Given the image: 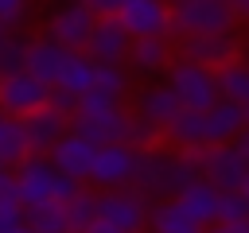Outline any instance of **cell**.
<instances>
[{
    "mask_svg": "<svg viewBox=\"0 0 249 233\" xmlns=\"http://www.w3.org/2000/svg\"><path fill=\"white\" fill-rule=\"evenodd\" d=\"M175 62V43L171 39H136L128 47V66L140 78H156L167 74V66Z\"/></svg>",
    "mask_w": 249,
    "mask_h": 233,
    "instance_id": "18",
    "label": "cell"
},
{
    "mask_svg": "<svg viewBox=\"0 0 249 233\" xmlns=\"http://www.w3.org/2000/svg\"><path fill=\"white\" fill-rule=\"evenodd\" d=\"M19 128H23V144H27V155H51V148L70 132V116H58L54 109H39V113H31V116H23L19 120Z\"/></svg>",
    "mask_w": 249,
    "mask_h": 233,
    "instance_id": "15",
    "label": "cell"
},
{
    "mask_svg": "<svg viewBox=\"0 0 249 233\" xmlns=\"http://www.w3.org/2000/svg\"><path fill=\"white\" fill-rule=\"evenodd\" d=\"M27 43H31V39H23V35H8V39H4V47H0V78H8V74H23Z\"/></svg>",
    "mask_w": 249,
    "mask_h": 233,
    "instance_id": "28",
    "label": "cell"
},
{
    "mask_svg": "<svg viewBox=\"0 0 249 233\" xmlns=\"http://www.w3.org/2000/svg\"><path fill=\"white\" fill-rule=\"evenodd\" d=\"M175 206L198 225V233H206L210 225H218V206H222V194L210 186V183H191L187 190H179L175 194Z\"/></svg>",
    "mask_w": 249,
    "mask_h": 233,
    "instance_id": "17",
    "label": "cell"
},
{
    "mask_svg": "<svg viewBox=\"0 0 249 233\" xmlns=\"http://www.w3.org/2000/svg\"><path fill=\"white\" fill-rule=\"evenodd\" d=\"M214 78H218V97H222V101L241 105V109L249 105V62H245V58L222 66Z\"/></svg>",
    "mask_w": 249,
    "mask_h": 233,
    "instance_id": "23",
    "label": "cell"
},
{
    "mask_svg": "<svg viewBox=\"0 0 249 233\" xmlns=\"http://www.w3.org/2000/svg\"><path fill=\"white\" fill-rule=\"evenodd\" d=\"M206 233H249V221H237V225H226V221H218V225H210Z\"/></svg>",
    "mask_w": 249,
    "mask_h": 233,
    "instance_id": "36",
    "label": "cell"
},
{
    "mask_svg": "<svg viewBox=\"0 0 249 233\" xmlns=\"http://www.w3.org/2000/svg\"><path fill=\"white\" fill-rule=\"evenodd\" d=\"M202 116H206V148H218V144H233V140L245 132V116H241V105L218 101V105H214V109H206Z\"/></svg>",
    "mask_w": 249,
    "mask_h": 233,
    "instance_id": "19",
    "label": "cell"
},
{
    "mask_svg": "<svg viewBox=\"0 0 249 233\" xmlns=\"http://www.w3.org/2000/svg\"><path fill=\"white\" fill-rule=\"evenodd\" d=\"M241 194H245V198H249V179H245V186H241Z\"/></svg>",
    "mask_w": 249,
    "mask_h": 233,
    "instance_id": "42",
    "label": "cell"
},
{
    "mask_svg": "<svg viewBox=\"0 0 249 233\" xmlns=\"http://www.w3.org/2000/svg\"><path fill=\"white\" fill-rule=\"evenodd\" d=\"M148 214H152V202L132 186L97 194V221H105L117 233H148Z\"/></svg>",
    "mask_w": 249,
    "mask_h": 233,
    "instance_id": "5",
    "label": "cell"
},
{
    "mask_svg": "<svg viewBox=\"0 0 249 233\" xmlns=\"http://www.w3.org/2000/svg\"><path fill=\"white\" fill-rule=\"evenodd\" d=\"M124 144H128L136 155H140V151H160V148H163V128L132 113V116H128V136H124Z\"/></svg>",
    "mask_w": 249,
    "mask_h": 233,
    "instance_id": "26",
    "label": "cell"
},
{
    "mask_svg": "<svg viewBox=\"0 0 249 233\" xmlns=\"http://www.w3.org/2000/svg\"><path fill=\"white\" fill-rule=\"evenodd\" d=\"M66 54H70V50H62V47H58V43H51L47 35H39V39H31V43H27L23 74H27V78H35L39 85L54 89V85H58V74H62V62H66Z\"/></svg>",
    "mask_w": 249,
    "mask_h": 233,
    "instance_id": "16",
    "label": "cell"
},
{
    "mask_svg": "<svg viewBox=\"0 0 249 233\" xmlns=\"http://www.w3.org/2000/svg\"><path fill=\"white\" fill-rule=\"evenodd\" d=\"M4 206H19V194H16V175L12 171H0V210Z\"/></svg>",
    "mask_w": 249,
    "mask_h": 233,
    "instance_id": "34",
    "label": "cell"
},
{
    "mask_svg": "<svg viewBox=\"0 0 249 233\" xmlns=\"http://www.w3.org/2000/svg\"><path fill=\"white\" fill-rule=\"evenodd\" d=\"M93 155H97V148L93 144H86L82 136H74V132H66L54 148H51V155H47V163L62 175V179H70V183H78V186H86L89 183V167H93Z\"/></svg>",
    "mask_w": 249,
    "mask_h": 233,
    "instance_id": "12",
    "label": "cell"
},
{
    "mask_svg": "<svg viewBox=\"0 0 249 233\" xmlns=\"http://www.w3.org/2000/svg\"><path fill=\"white\" fill-rule=\"evenodd\" d=\"M47 97H51V89L39 85V82L27 78V74H8V78H0V113L12 116V120H23V116L47 109Z\"/></svg>",
    "mask_w": 249,
    "mask_h": 233,
    "instance_id": "11",
    "label": "cell"
},
{
    "mask_svg": "<svg viewBox=\"0 0 249 233\" xmlns=\"http://www.w3.org/2000/svg\"><path fill=\"white\" fill-rule=\"evenodd\" d=\"M175 58L179 62H191V66H202L210 74H218L222 66L237 62L241 58V39L233 31L226 35H195V39H179L175 43Z\"/></svg>",
    "mask_w": 249,
    "mask_h": 233,
    "instance_id": "7",
    "label": "cell"
},
{
    "mask_svg": "<svg viewBox=\"0 0 249 233\" xmlns=\"http://www.w3.org/2000/svg\"><path fill=\"white\" fill-rule=\"evenodd\" d=\"M198 179L210 183L218 194H237L249 179V159L233 148V144H218V148H202V167Z\"/></svg>",
    "mask_w": 249,
    "mask_h": 233,
    "instance_id": "8",
    "label": "cell"
},
{
    "mask_svg": "<svg viewBox=\"0 0 249 233\" xmlns=\"http://www.w3.org/2000/svg\"><path fill=\"white\" fill-rule=\"evenodd\" d=\"M16 233H31V229H27V225H19V229H16Z\"/></svg>",
    "mask_w": 249,
    "mask_h": 233,
    "instance_id": "43",
    "label": "cell"
},
{
    "mask_svg": "<svg viewBox=\"0 0 249 233\" xmlns=\"http://www.w3.org/2000/svg\"><path fill=\"white\" fill-rule=\"evenodd\" d=\"M218 221L226 225H237V221H249V198L237 190V194H222V206H218Z\"/></svg>",
    "mask_w": 249,
    "mask_h": 233,
    "instance_id": "31",
    "label": "cell"
},
{
    "mask_svg": "<svg viewBox=\"0 0 249 233\" xmlns=\"http://www.w3.org/2000/svg\"><path fill=\"white\" fill-rule=\"evenodd\" d=\"M8 35H12V31H4V27H0V47H4V39H8Z\"/></svg>",
    "mask_w": 249,
    "mask_h": 233,
    "instance_id": "40",
    "label": "cell"
},
{
    "mask_svg": "<svg viewBox=\"0 0 249 233\" xmlns=\"http://www.w3.org/2000/svg\"><path fill=\"white\" fill-rule=\"evenodd\" d=\"M23 225H27L31 233H66V210H62V206L23 210Z\"/></svg>",
    "mask_w": 249,
    "mask_h": 233,
    "instance_id": "27",
    "label": "cell"
},
{
    "mask_svg": "<svg viewBox=\"0 0 249 233\" xmlns=\"http://www.w3.org/2000/svg\"><path fill=\"white\" fill-rule=\"evenodd\" d=\"M167 144H171V151H179V148H206V116L191 113V109H179L163 124V148Z\"/></svg>",
    "mask_w": 249,
    "mask_h": 233,
    "instance_id": "20",
    "label": "cell"
},
{
    "mask_svg": "<svg viewBox=\"0 0 249 233\" xmlns=\"http://www.w3.org/2000/svg\"><path fill=\"white\" fill-rule=\"evenodd\" d=\"M233 148H237V151H241V155L249 159V128H245V132H241V136L233 140Z\"/></svg>",
    "mask_w": 249,
    "mask_h": 233,
    "instance_id": "38",
    "label": "cell"
},
{
    "mask_svg": "<svg viewBox=\"0 0 249 233\" xmlns=\"http://www.w3.org/2000/svg\"><path fill=\"white\" fill-rule=\"evenodd\" d=\"M230 8H233V23H241V19H249V0H233Z\"/></svg>",
    "mask_w": 249,
    "mask_h": 233,
    "instance_id": "37",
    "label": "cell"
},
{
    "mask_svg": "<svg viewBox=\"0 0 249 233\" xmlns=\"http://www.w3.org/2000/svg\"><path fill=\"white\" fill-rule=\"evenodd\" d=\"M128 109L121 105V109H109V113H97V116H74L70 120V132L74 136H82L86 144H93V148H109V144H124V136H128Z\"/></svg>",
    "mask_w": 249,
    "mask_h": 233,
    "instance_id": "14",
    "label": "cell"
},
{
    "mask_svg": "<svg viewBox=\"0 0 249 233\" xmlns=\"http://www.w3.org/2000/svg\"><path fill=\"white\" fill-rule=\"evenodd\" d=\"M163 85L175 93L179 109H191V113H206V109H214V105L222 101V97H218V78H214L210 70L191 66V62H179V58L167 66Z\"/></svg>",
    "mask_w": 249,
    "mask_h": 233,
    "instance_id": "4",
    "label": "cell"
},
{
    "mask_svg": "<svg viewBox=\"0 0 249 233\" xmlns=\"http://www.w3.org/2000/svg\"><path fill=\"white\" fill-rule=\"evenodd\" d=\"M233 8L226 0H179L171 4V39H195V35H226L233 31Z\"/></svg>",
    "mask_w": 249,
    "mask_h": 233,
    "instance_id": "3",
    "label": "cell"
},
{
    "mask_svg": "<svg viewBox=\"0 0 249 233\" xmlns=\"http://www.w3.org/2000/svg\"><path fill=\"white\" fill-rule=\"evenodd\" d=\"M47 109H54L58 116H74V113H78V97H70V93H62V89H51Z\"/></svg>",
    "mask_w": 249,
    "mask_h": 233,
    "instance_id": "33",
    "label": "cell"
},
{
    "mask_svg": "<svg viewBox=\"0 0 249 233\" xmlns=\"http://www.w3.org/2000/svg\"><path fill=\"white\" fill-rule=\"evenodd\" d=\"M93 89L113 93V97H121V101H124V89H128V70H124V66H97V85H93Z\"/></svg>",
    "mask_w": 249,
    "mask_h": 233,
    "instance_id": "30",
    "label": "cell"
},
{
    "mask_svg": "<svg viewBox=\"0 0 249 233\" xmlns=\"http://www.w3.org/2000/svg\"><path fill=\"white\" fill-rule=\"evenodd\" d=\"M16 194H19V206L23 210H39V206H66L82 186L62 179L43 155H27L16 171Z\"/></svg>",
    "mask_w": 249,
    "mask_h": 233,
    "instance_id": "2",
    "label": "cell"
},
{
    "mask_svg": "<svg viewBox=\"0 0 249 233\" xmlns=\"http://www.w3.org/2000/svg\"><path fill=\"white\" fill-rule=\"evenodd\" d=\"M202 167V148H179V151H140L136 171H132V190L144 194L148 202H171L179 190L198 183Z\"/></svg>",
    "mask_w": 249,
    "mask_h": 233,
    "instance_id": "1",
    "label": "cell"
},
{
    "mask_svg": "<svg viewBox=\"0 0 249 233\" xmlns=\"http://www.w3.org/2000/svg\"><path fill=\"white\" fill-rule=\"evenodd\" d=\"M148 233H198V225L171 202H152V214H148Z\"/></svg>",
    "mask_w": 249,
    "mask_h": 233,
    "instance_id": "24",
    "label": "cell"
},
{
    "mask_svg": "<svg viewBox=\"0 0 249 233\" xmlns=\"http://www.w3.org/2000/svg\"><path fill=\"white\" fill-rule=\"evenodd\" d=\"M241 116H245V128H249V105H245V109H241Z\"/></svg>",
    "mask_w": 249,
    "mask_h": 233,
    "instance_id": "41",
    "label": "cell"
},
{
    "mask_svg": "<svg viewBox=\"0 0 249 233\" xmlns=\"http://www.w3.org/2000/svg\"><path fill=\"white\" fill-rule=\"evenodd\" d=\"M82 233H117V229H109L105 221H93V225H89V229H82Z\"/></svg>",
    "mask_w": 249,
    "mask_h": 233,
    "instance_id": "39",
    "label": "cell"
},
{
    "mask_svg": "<svg viewBox=\"0 0 249 233\" xmlns=\"http://www.w3.org/2000/svg\"><path fill=\"white\" fill-rule=\"evenodd\" d=\"M23 225V206H4L0 210V233H16Z\"/></svg>",
    "mask_w": 249,
    "mask_h": 233,
    "instance_id": "35",
    "label": "cell"
},
{
    "mask_svg": "<svg viewBox=\"0 0 249 233\" xmlns=\"http://www.w3.org/2000/svg\"><path fill=\"white\" fill-rule=\"evenodd\" d=\"M93 85H97V62H89L82 50H70L66 62H62V74H58V85L54 89H62L70 97H82Z\"/></svg>",
    "mask_w": 249,
    "mask_h": 233,
    "instance_id": "22",
    "label": "cell"
},
{
    "mask_svg": "<svg viewBox=\"0 0 249 233\" xmlns=\"http://www.w3.org/2000/svg\"><path fill=\"white\" fill-rule=\"evenodd\" d=\"M109 109H121V97L101 93V89H89V93L78 97V113H74V116H97V113H109ZM74 116H70V120H74Z\"/></svg>",
    "mask_w": 249,
    "mask_h": 233,
    "instance_id": "29",
    "label": "cell"
},
{
    "mask_svg": "<svg viewBox=\"0 0 249 233\" xmlns=\"http://www.w3.org/2000/svg\"><path fill=\"white\" fill-rule=\"evenodd\" d=\"M128 47H132V39L124 35V27L117 19H97L82 54L89 62H97V66H124L128 62Z\"/></svg>",
    "mask_w": 249,
    "mask_h": 233,
    "instance_id": "13",
    "label": "cell"
},
{
    "mask_svg": "<svg viewBox=\"0 0 249 233\" xmlns=\"http://www.w3.org/2000/svg\"><path fill=\"white\" fill-rule=\"evenodd\" d=\"M132 171H136V151L128 144H109V148H97L86 186L97 190V194L124 190V186H132Z\"/></svg>",
    "mask_w": 249,
    "mask_h": 233,
    "instance_id": "9",
    "label": "cell"
},
{
    "mask_svg": "<svg viewBox=\"0 0 249 233\" xmlns=\"http://www.w3.org/2000/svg\"><path fill=\"white\" fill-rule=\"evenodd\" d=\"M23 23H27V4H19V0H0V27L12 31V35H19Z\"/></svg>",
    "mask_w": 249,
    "mask_h": 233,
    "instance_id": "32",
    "label": "cell"
},
{
    "mask_svg": "<svg viewBox=\"0 0 249 233\" xmlns=\"http://www.w3.org/2000/svg\"><path fill=\"white\" fill-rule=\"evenodd\" d=\"M132 113L163 128V124L179 113V101H175V93H171L163 82H152V85H144V89H140V97H136V109H132Z\"/></svg>",
    "mask_w": 249,
    "mask_h": 233,
    "instance_id": "21",
    "label": "cell"
},
{
    "mask_svg": "<svg viewBox=\"0 0 249 233\" xmlns=\"http://www.w3.org/2000/svg\"><path fill=\"white\" fill-rule=\"evenodd\" d=\"M93 23L97 19H93V12H89L86 0L82 4H66V8H58V12L47 16V39L58 43L62 50H86Z\"/></svg>",
    "mask_w": 249,
    "mask_h": 233,
    "instance_id": "10",
    "label": "cell"
},
{
    "mask_svg": "<svg viewBox=\"0 0 249 233\" xmlns=\"http://www.w3.org/2000/svg\"><path fill=\"white\" fill-rule=\"evenodd\" d=\"M117 23L136 39H171V4L160 0H117Z\"/></svg>",
    "mask_w": 249,
    "mask_h": 233,
    "instance_id": "6",
    "label": "cell"
},
{
    "mask_svg": "<svg viewBox=\"0 0 249 233\" xmlns=\"http://www.w3.org/2000/svg\"><path fill=\"white\" fill-rule=\"evenodd\" d=\"M62 210H66V233H82V229H89V225L97 221V190L82 186Z\"/></svg>",
    "mask_w": 249,
    "mask_h": 233,
    "instance_id": "25",
    "label": "cell"
}]
</instances>
